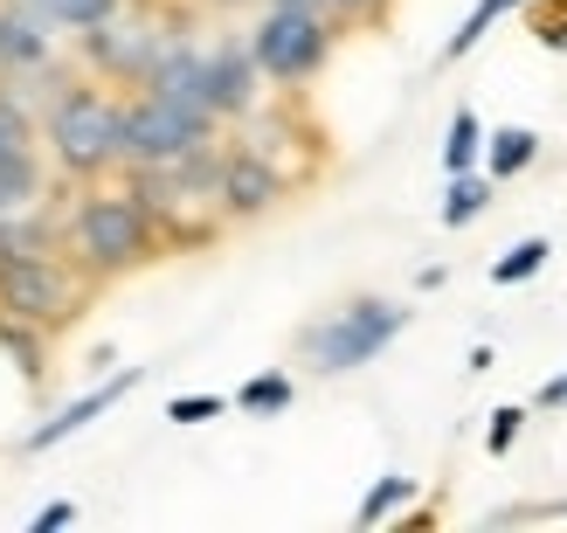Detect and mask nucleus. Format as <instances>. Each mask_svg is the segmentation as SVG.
<instances>
[{"mask_svg":"<svg viewBox=\"0 0 567 533\" xmlns=\"http://www.w3.org/2000/svg\"><path fill=\"white\" fill-rule=\"evenodd\" d=\"M70 270L49 257V249H21V257H0V312L28 319V326H63L70 319Z\"/></svg>","mask_w":567,"mask_h":533,"instance_id":"6","label":"nucleus"},{"mask_svg":"<svg viewBox=\"0 0 567 533\" xmlns=\"http://www.w3.org/2000/svg\"><path fill=\"white\" fill-rule=\"evenodd\" d=\"M519 423H526V409H498L492 416V430H485V443H492V458H505L519 443Z\"/></svg>","mask_w":567,"mask_h":533,"instance_id":"24","label":"nucleus"},{"mask_svg":"<svg viewBox=\"0 0 567 533\" xmlns=\"http://www.w3.org/2000/svg\"><path fill=\"white\" fill-rule=\"evenodd\" d=\"M533 402H540V409H567V375H554V381H547Z\"/></svg>","mask_w":567,"mask_h":533,"instance_id":"29","label":"nucleus"},{"mask_svg":"<svg viewBox=\"0 0 567 533\" xmlns=\"http://www.w3.org/2000/svg\"><path fill=\"white\" fill-rule=\"evenodd\" d=\"M409 326V312L402 305H388V298H353L347 312H332L326 326H305V353H311V368L319 375H353V368H367L394 332Z\"/></svg>","mask_w":567,"mask_h":533,"instance_id":"3","label":"nucleus"},{"mask_svg":"<svg viewBox=\"0 0 567 533\" xmlns=\"http://www.w3.org/2000/svg\"><path fill=\"white\" fill-rule=\"evenodd\" d=\"M35 63H49V21L21 0H0V70L28 76Z\"/></svg>","mask_w":567,"mask_h":533,"instance_id":"11","label":"nucleus"},{"mask_svg":"<svg viewBox=\"0 0 567 533\" xmlns=\"http://www.w3.org/2000/svg\"><path fill=\"white\" fill-rule=\"evenodd\" d=\"M146 91L166 98V104H181V111H202V119H215V111H208V55L187 49V42H166V49H159V63L146 70Z\"/></svg>","mask_w":567,"mask_h":533,"instance_id":"8","label":"nucleus"},{"mask_svg":"<svg viewBox=\"0 0 567 533\" xmlns=\"http://www.w3.org/2000/svg\"><path fill=\"white\" fill-rule=\"evenodd\" d=\"M35 202H42V160H35V146H28V153H0V215L35 208Z\"/></svg>","mask_w":567,"mask_h":533,"instance_id":"12","label":"nucleus"},{"mask_svg":"<svg viewBox=\"0 0 567 533\" xmlns=\"http://www.w3.org/2000/svg\"><path fill=\"white\" fill-rule=\"evenodd\" d=\"M76 520V506H70V499H55V506H42L35 520H28V533H55V526H70Z\"/></svg>","mask_w":567,"mask_h":533,"instance_id":"25","label":"nucleus"},{"mask_svg":"<svg viewBox=\"0 0 567 533\" xmlns=\"http://www.w3.org/2000/svg\"><path fill=\"white\" fill-rule=\"evenodd\" d=\"M533 28H540V42H547V49H567V0H560L554 14H540Z\"/></svg>","mask_w":567,"mask_h":533,"instance_id":"26","label":"nucleus"},{"mask_svg":"<svg viewBox=\"0 0 567 533\" xmlns=\"http://www.w3.org/2000/svg\"><path fill=\"white\" fill-rule=\"evenodd\" d=\"M236 409H249V416H277V409H291V381H284V375H257V381H243Z\"/></svg>","mask_w":567,"mask_h":533,"instance_id":"19","label":"nucleus"},{"mask_svg":"<svg viewBox=\"0 0 567 533\" xmlns=\"http://www.w3.org/2000/svg\"><path fill=\"white\" fill-rule=\"evenodd\" d=\"M28 146H35V119L14 98H0V153H28Z\"/></svg>","mask_w":567,"mask_h":533,"instance_id":"22","label":"nucleus"},{"mask_svg":"<svg viewBox=\"0 0 567 533\" xmlns=\"http://www.w3.org/2000/svg\"><path fill=\"white\" fill-rule=\"evenodd\" d=\"M270 8H291V14H319V21H332V0H270Z\"/></svg>","mask_w":567,"mask_h":533,"instance_id":"28","label":"nucleus"},{"mask_svg":"<svg viewBox=\"0 0 567 533\" xmlns=\"http://www.w3.org/2000/svg\"><path fill=\"white\" fill-rule=\"evenodd\" d=\"M221 409H229L221 396H181V402H166V423H215Z\"/></svg>","mask_w":567,"mask_h":533,"instance_id":"23","label":"nucleus"},{"mask_svg":"<svg viewBox=\"0 0 567 533\" xmlns=\"http://www.w3.org/2000/svg\"><path fill=\"white\" fill-rule=\"evenodd\" d=\"M49 153L63 174H104V166H118V104L104 91H63L49 104Z\"/></svg>","mask_w":567,"mask_h":533,"instance_id":"2","label":"nucleus"},{"mask_svg":"<svg viewBox=\"0 0 567 533\" xmlns=\"http://www.w3.org/2000/svg\"><path fill=\"white\" fill-rule=\"evenodd\" d=\"M492 208V174H450V194H443V229H464Z\"/></svg>","mask_w":567,"mask_h":533,"instance_id":"13","label":"nucleus"},{"mask_svg":"<svg viewBox=\"0 0 567 533\" xmlns=\"http://www.w3.org/2000/svg\"><path fill=\"white\" fill-rule=\"evenodd\" d=\"M249 104H257V55H249V42H221L208 55V111L215 119H243Z\"/></svg>","mask_w":567,"mask_h":533,"instance_id":"10","label":"nucleus"},{"mask_svg":"<svg viewBox=\"0 0 567 533\" xmlns=\"http://www.w3.org/2000/svg\"><path fill=\"white\" fill-rule=\"evenodd\" d=\"M513 8H526V0H477V8L464 14V28H457V35L443 42V63H464V55H471L477 42H485V28H492L498 14H513Z\"/></svg>","mask_w":567,"mask_h":533,"instance_id":"15","label":"nucleus"},{"mask_svg":"<svg viewBox=\"0 0 567 533\" xmlns=\"http://www.w3.org/2000/svg\"><path fill=\"white\" fill-rule=\"evenodd\" d=\"M388 0H332V21H374Z\"/></svg>","mask_w":567,"mask_h":533,"instance_id":"27","label":"nucleus"},{"mask_svg":"<svg viewBox=\"0 0 567 533\" xmlns=\"http://www.w3.org/2000/svg\"><path fill=\"white\" fill-rule=\"evenodd\" d=\"M326 49H332V21L291 14V8H270V14L257 21V35H249L257 76H270V83H305V76H319Z\"/></svg>","mask_w":567,"mask_h":533,"instance_id":"5","label":"nucleus"},{"mask_svg":"<svg viewBox=\"0 0 567 533\" xmlns=\"http://www.w3.org/2000/svg\"><path fill=\"white\" fill-rule=\"evenodd\" d=\"M477 153H485V125H477V111L464 104L457 119H450V139H443V166H450V174H471V166H477Z\"/></svg>","mask_w":567,"mask_h":533,"instance_id":"16","label":"nucleus"},{"mask_svg":"<svg viewBox=\"0 0 567 533\" xmlns=\"http://www.w3.org/2000/svg\"><path fill=\"white\" fill-rule=\"evenodd\" d=\"M70 243H76L83 270H97V277L132 270V264L153 257V215L138 194H91L70 222Z\"/></svg>","mask_w":567,"mask_h":533,"instance_id":"1","label":"nucleus"},{"mask_svg":"<svg viewBox=\"0 0 567 533\" xmlns=\"http://www.w3.org/2000/svg\"><path fill=\"white\" fill-rule=\"evenodd\" d=\"M215 194H221V208H229V215H264V208H277L284 174H277L264 153H229V160H221Z\"/></svg>","mask_w":567,"mask_h":533,"instance_id":"9","label":"nucleus"},{"mask_svg":"<svg viewBox=\"0 0 567 533\" xmlns=\"http://www.w3.org/2000/svg\"><path fill=\"white\" fill-rule=\"evenodd\" d=\"M208 132L215 119H202V111H181V104H166V98H138L118 111V160L125 166H166V160H181L194 146H208Z\"/></svg>","mask_w":567,"mask_h":533,"instance_id":"4","label":"nucleus"},{"mask_svg":"<svg viewBox=\"0 0 567 533\" xmlns=\"http://www.w3.org/2000/svg\"><path fill=\"white\" fill-rule=\"evenodd\" d=\"M0 347L14 353V368H21L28 381L49 375V353H42V340H35V326H28V319H8V312H0Z\"/></svg>","mask_w":567,"mask_h":533,"instance_id":"17","label":"nucleus"},{"mask_svg":"<svg viewBox=\"0 0 567 533\" xmlns=\"http://www.w3.org/2000/svg\"><path fill=\"white\" fill-rule=\"evenodd\" d=\"M547 257H554V249H547L540 236H526L519 249H505V257L492 264V285H526V277H533V270H540Z\"/></svg>","mask_w":567,"mask_h":533,"instance_id":"18","label":"nucleus"},{"mask_svg":"<svg viewBox=\"0 0 567 533\" xmlns=\"http://www.w3.org/2000/svg\"><path fill=\"white\" fill-rule=\"evenodd\" d=\"M533 513H554V520H560V513H567V499H554V506H533Z\"/></svg>","mask_w":567,"mask_h":533,"instance_id":"30","label":"nucleus"},{"mask_svg":"<svg viewBox=\"0 0 567 533\" xmlns=\"http://www.w3.org/2000/svg\"><path fill=\"white\" fill-rule=\"evenodd\" d=\"M21 249H49V229L28 208H14V215H0V257H21Z\"/></svg>","mask_w":567,"mask_h":533,"instance_id":"20","label":"nucleus"},{"mask_svg":"<svg viewBox=\"0 0 567 533\" xmlns=\"http://www.w3.org/2000/svg\"><path fill=\"white\" fill-rule=\"evenodd\" d=\"M138 375H146V368H125V375H111L104 388H91V396H76L70 409H55L49 423H35V430H28V443H21V451L35 458V451H55V443H70L76 430H91L104 409H118V402L132 396V388H138Z\"/></svg>","mask_w":567,"mask_h":533,"instance_id":"7","label":"nucleus"},{"mask_svg":"<svg viewBox=\"0 0 567 533\" xmlns=\"http://www.w3.org/2000/svg\"><path fill=\"white\" fill-rule=\"evenodd\" d=\"M533 160H540V132H526V125H505V132H492V181H513V174H526Z\"/></svg>","mask_w":567,"mask_h":533,"instance_id":"14","label":"nucleus"},{"mask_svg":"<svg viewBox=\"0 0 567 533\" xmlns=\"http://www.w3.org/2000/svg\"><path fill=\"white\" fill-rule=\"evenodd\" d=\"M402 499H415V479H381L374 492L360 499V526H381L394 506H402Z\"/></svg>","mask_w":567,"mask_h":533,"instance_id":"21","label":"nucleus"}]
</instances>
